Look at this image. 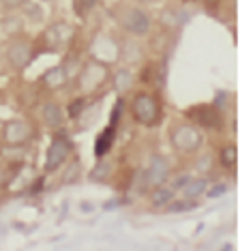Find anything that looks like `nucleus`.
Returning a JSON list of instances; mask_svg holds the SVG:
<instances>
[{"label":"nucleus","mask_w":240,"mask_h":251,"mask_svg":"<svg viewBox=\"0 0 240 251\" xmlns=\"http://www.w3.org/2000/svg\"><path fill=\"white\" fill-rule=\"evenodd\" d=\"M69 151H71V144H69V140L56 138L49 144L48 159H45V170H48V172H54V170L58 168L60 163H65V159L69 157Z\"/></svg>","instance_id":"nucleus-7"},{"label":"nucleus","mask_w":240,"mask_h":251,"mask_svg":"<svg viewBox=\"0 0 240 251\" xmlns=\"http://www.w3.org/2000/svg\"><path fill=\"white\" fill-rule=\"evenodd\" d=\"M191 114H193V118H195L199 125H204L206 129H216V127H221V116H219V112H216L215 107H210V105L193 107Z\"/></svg>","instance_id":"nucleus-11"},{"label":"nucleus","mask_w":240,"mask_h":251,"mask_svg":"<svg viewBox=\"0 0 240 251\" xmlns=\"http://www.w3.org/2000/svg\"><path fill=\"white\" fill-rule=\"evenodd\" d=\"M174 200V189L171 187H161V185H157L154 187V191H152V204L154 206H168V204Z\"/></svg>","instance_id":"nucleus-13"},{"label":"nucleus","mask_w":240,"mask_h":251,"mask_svg":"<svg viewBox=\"0 0 240 251\" xmlns=\"http://www.w3.org/2000/svg\"><path fill=\"white\" fill-rule=\"evenodd\" d=\"M107 77V69L99 62H90V65H86V69L82 71V77H79V84H82V88L86 93H93L101 86L103 82H105Z\"/></svg>","instance_id":"nucleus-6"},{"label":"nucleus","mask_w":240,"mask_h":251,"mask_svg":"<svg viewBox=\"0 0 240 251\" xmlns=\"http://www.w3.org/2000/svg\"><path fill=\"white\" fill-rule=\"evenodd\" d=\"M71 35H73V28L69 24H65V22H58V24H54V26L48 28L45 39H48V43L54 50H62L69 41H71Z\"/></svg>","instance_id":"nucleus-10"},{"label":"nucleus","mask_w":240,"mask_h":251,"mask_svg":"<svg viewBox=\"0 0 240 251\" xmlns=\"http://www.w3.org/2000/svg\"><path fill=\"white\" fill-rule=\"evenodd\" d=\"M144 2H154V0H144Z\"/></svg>","instance_id":"nucleus-25"},{"label":"nucleus","mask_w":240,"mask_h":251,"mask_svg":"<svg viewBox=\"0 0 240 251\" xmlns=\"http://www.w3.org/2000/svg\"><path fill=\"white\" fill-rule=\"evenodd\" d=\"M131 110H133V116L137 123L146 125V127H152V125L159 123V118H161V107H159L157 99H154L152 95H137L133 99V103H131Z\"/></svg>","instance_id":"nucleus-1"},{"label":"nucleus","mask_w":240,"mask_h":251,"mask_svg":"<svg viewBox=\"0 0 240 251\" xmlns=\"http://www.w3.org/2000/svg\"><path fill=\"white\" fill-rule=\"evenodd\" d=\"M43 82H45V86H48L49 90H58V88H62V86H65V84L69 82L67 67H65V65H60V67H54V69H49V71L43 75Z\"/></svg>","instance_id":"nucleus-12"},{"label":"nucleus","mask_w":240,"mask_h":251,"mask_svg":"<svg viewBox=\"0 0 240 251\" xmlns=\"http://www.w3.org/2000/svg\"><path fill=\"white\" fill-rule=\"evenodd\" d=\"M131 86H133V75H131V71L122 69L116 75V88L120 90V95H122V93H127Z\"/></svg>","instance_id":"nucleus-17"},{"label":"nucleus","mask_w":240,"mask_h":251,"mask_svg":"<svg viewBox=\"0 0 240 251\" xmlns=\"http://www.w3.org/2000/svg\"><path fill=\"white\" fill-rule=\"evenodd\" d=\"M169 142L176 151L193 152L202 146V133H199L195 127H191V125H178V127L169 133Z\"/></svg>","instance_id":"nucleus-2"},{"label":"nucleus","mask_w":240,"mask_h":251,"mask_svg":"<svg viewBox=\"0 0 240 251\" xmlns=\"http://www.w3.org/2000/svg\"><path fill=\"white\" fill-rule=\"evenodd\" d=\"M236 161H238V151H236V146L230 144V146L223 148V151H221V163H223V168L234 170V168H236Z\"/></svg>","instance_id":"nucleus-16"},{"label":"nucleus","mask_w":240,"mask_h":251,"mask_svg":"<svg viewBox=\"0 0 240 251\" xmlns=\"http://www.w3.org/2000/svg\"><path fill=\"white\" fill-rule=\"evenodd\" d=\"M122 112V101H118L116 105H114V112H112V123L110 127H107L105 131H103V135H99L96 138V144H95V155L96 157H103L107 155V151H110L112 142H114V129H116V123H118V114Z\"/></svg>","instance_id":"nucleus-9"},{"label":"nucleus","mask_w":240,"mask_h":251,"mask_svg":"<svg viewBox=\"0 0 240 251\" xmlns=\"http://www.w3.org/2000/svg\"><path fill=\"white\" fill-rule=\"evenodd\" d=\"M30 135H32V127L24 121H9L2 129V140L11 146L24 144V142L30 140Z\"/></svg>","instance_id":"nucleus-4"},{"label":"nucleus","mask_w":240,"mask_h":251,"mask_svg":"<svg viewBox=\"0 0 240 251\" xmlns=\"http://www.w3.org/2000/svg\"><path fill=\"white\" fill-rule=\"evenodd\" d=\"M221 193H225V187H216V189L210 191V196H221Z\"/></svg>","instance_id":"nucleus-22"},{"label":"nucleus","mask_w":240,"mask_h":251,"mask_svg":"<svg viewBox=\"0 0 240 251\" xmlns=\"http://www.w3.org/2000/svg\"><path fill=\"white\" fill-rule=\"evenodd\" d=\"M122 26H124V30L127 32H131V35L142 37V35H146V32L150 30V20H148V15L144 13V11L129 9L127 13L122 15Z\"/></svg>","instance_id":"nucleus-5"},{"label":"nucleus","mask_w":240,"mask_h":251,"mask_svg":"<svg viewBox=\"0 0 240 251\" xmlns=\"http://www.w3.org/2000/svg\"><path fill=\"white\" fill-rule=\"evenodd\" d=\"M208 189V182H206L204 178H195V180H189L187 185H185V193H187V198H197V196H202V193Z\"/></svg>","instance_id":"nucleus-15"},{"label":"nucleus","mask_w":240,"mask_h":251,"mask_svg":"<svg viewBox=\"0 0 240 251\" xmlns=\"http://www.w3.org/2000/svg\"><path fill=\"white\" fill-rule=\"evenodd\" d=\"M189 180H191V176H189V174H182V176H178V178H176L174 180V185H171V189H185V185H187V182Z\"/></svg>","instance_id":"nucleus-19"},{"label":"nucleus","mask_w":240,"mask_h":251,"mask_svg":"<svg viewBox=\"0 0 240 251\" xmlns=\"http://www.w3.org/2000/svg\"><path fill=\"white\" fill-rule=\"evenodd\" d=\"M206 2H216V0H206Z\"/></svg>","instance_id":"nucleus-24"},{"label":"nucleus","mask_w":240,"mask_h":251,"mask_svg":"<svg viewBox=\"0 0 240 251\" xmlns=\"http://www.w3.org/2000/svg\"><path fill=\"white\" fill-rule=\"evenodd\" d=\"M199 165H202V168H199V170H208V165H210V157L202 159V161H199Z\"/></svg>","instance_id":"nucleus-21"},{"label":"nucleus","mask_w":240,"mask_h":251,"mask_svg":"<svg viewBox=\"0 0 240 251\" xmlns=\"http://www.w3.org/2000/svg\"><path fill=\"white\" fill-rule=\"evenodd\" d=\"M96 168H99V170H95V172H93L95 178H101V174H103V176H107V174H110V165H107V163L96 165Z\"/></svg>","instance_id":"nucleus-20"},{"label":"nucleus","mask_w":240,"mask_h":251,"mask_svg":"<svg viewBox=\"0 0 240 251\" xmlns=\"http://www.w3.org/2000/svg\"><path fill=\"white\" fill-rule=\"evenodd\" d=\"M93 4H95V0H82V7H84V9H90Z\"/></svg>","instance_id":"nucleus-23"},{"label":"nucleus","mask_w":240,"mask_h":251,"mask_svg":"<svg viewBox=\"0 0 240 251\" xmlns=\"http://www.w3.org/2000/svg\"><path fill=\"white\" fill-rule=\"evenodd\" d=\"M169 176V163L168 159L161 155H152L150 157V165L146 168V180L148 185H163Z\"/></svg>","instance_id":"nucleus-8"},{"label":"nucleus","mask_w":240,"mask_h":251,"mask_svg":"<svg viewBox=\"0 0 240 251\" xmlns=\"http://www.w3.org/2000/svg\"><path fill=\"white\" fill-rule=\"evenodd\" d=\"M7 58L15 69H24L28 62L32 60V43L26 37H20L9 43L7 48Z\"/></svg>","instance_id":"nucleus-3"},{"label":"nucleus","mask_w":240,"mask_h":251,"mask_svg":"<svg viewBox=\"0 0 240 251\" xmlns=\"http://www.w3.org/2000/svg\"><path fill=\"white\" fill-rule=\"evenodd\" d=\"M197 208V202H189V200H180V202H169V210L171 213H187V210Z\"/></svg>","instance_id":"nucleus-18"},{"label":"nucleus","mask_w":240,"mask_h":251,"mask_svg":"<svg viewBox=\"0 0 240 251\" xmlns=\"http://www.w3.org/2000/svg\"><path fill=\"white\" fill-rule=\"evenodd\" d=\"M62 110L56 103H48V105H43V121L49 125V127H60V123H62Z\"/></svg>","instance_id":"nucleus-14"}]
</instances>
